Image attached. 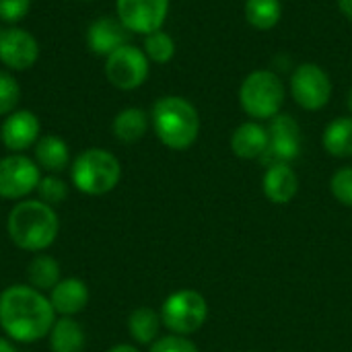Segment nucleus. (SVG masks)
Listing matches in <instances>:
<instances>
[{
	"instance_id": "1",
	"label": "nucleus",
	"mask_w": 352,
	"mask_h": 352,
	"mask_svg": "<svg viewBox=\"0 0 352 352\" xmlns=\"http://www.w3.org/2000/svg\"><path fill=\"white\" fill-rule=\"evenodd\" d=\"M56 311L41 291L29 285H12L0 293V328L14 342L31 344L50 336Z\"/></svg>"
},
{
	"instance_id": "2",
	"label": "nucleus",
	"mask_w": 352,
	"mask_h": 352,
	"mask_svg": "<svg viewBox=\"0 0 352 352\" xmlns=\"http://www.w3.org/2000/svg\"><path fill=\"white\" fill-rule=\"evenodd\" d=\"M6 231L16 248L25 252H43L56 241L60 219L54 206L41 200H23L8 212Z\"/></svg>"
},
{
	"instance_id": "3",
	"label": "nucleus",
	"mask_w": 352,
	"mask_h": 352,
	"mask_svg": "<svg viewBox=\"0 0 352 352\" xmlns=\"http://www.w3.org/2000/svg\"><path fill=\"white\" fill-rule=\"evenodd\" d=\"M151 124L157 138L171 151L190 148L200 136V113L192 101L179 95H165L151 109Z\"/></svg>"
},
{
	"instance_id": "4",
	"label": "nucleus",
	"mask_w": 352,
	"mask_h": 352,
	"mask_svg": "<svg viewBox=\"0 0 352 352\" xmlns=\"http://www.w3.org/2000/svg\"><path fill=\"white\" fill-rule=\"evenodd\" d=\"M285 101L287 87L283 78L268 68L250 72L239 85V105L254 122H270L283 111Z\"/></svg>"
},
{
	"instance_id": "5",
	"label": "nucleus",
	"mask_w": 352,
	"mask_h": 352,
	"mask_svg": "<svg viewBox=\"0 0 352 352\" xmlns=\"http://www.w3.org/2000/svg\"><path fill=\"white\" fill-rule=\"evenodd\" d=\"M72 184L87 196L109 194L122 177L118 157L105 148H87L72 163Z\"/></svg>"
},
{
	"instance_id": "6",
	"label": "nucleus",
	"mask_w": 352,
	"mask_h": 352,
	"mask_svg": "<svg viewBox=\"0 0 352 352\" xmlns=\"http://www.w3.org/2000/svg\"><path fill=\"white\" fill-rule=\"evenodd\" d=\"M332 78L316 62L299 64L289 78V93L293 101L305 111H320L332 99Z\"/></svg>"
},
{
	"instance_id": "7",
	"label": "nucleus",
	"mask_w": 352,
	"mask_h": 352,
	"mask_svg": "<svg viewBox=\"0 0 352 352\" xmlns=\"http://www.w3.org/2000/svg\"><path fill=\"white\" fill-rule=\"evenodd\" d=\"M208 316L206 299L192 289L177 291L169 295L161 307V322L167 330L177 336H188L198 332Z\"/></svg>"
},
{
	"instance_id": "8",
	"label": "nucleus",
	"mask_w": 352,
	"mask_h": 352,
	"mask_svg": "<svg viewBox=\"0 0 352 352\" xmlns=\"http://www.w3.org/2000/svg\"><path fill=\"white\" fill-rule=\"evenodd\" d=\"M151 72V60L132 43H126L105 58V76L120 91H134L142 87Z\"/></svg>"
},
{
	"instance_id": "9",
	"label": "nucleus",
	"mask_w": 352,
	"mask_h": 352,
	"mask_svg": "<svg viewBox=\"0 0 352 352\" xmlns=\"http://www.w3.org/2000/svg\"><path fill=\"white\" fill-rule=\"evenodd\" d=\"M266 130H268V146L260 161L266 167L278 163L291 165L301 155V144H303V132L299 122L293 116L280 111L276 118L268 122Z\"/></svg>"
},
{
	"instance_id": "10",
	"label": "nucleus",
	"mask_w": 352,
	"mask_h": 352,
	"mask_svg": "<svg viewBox=\"0 0 352 352\" xmlns=\"http://www.w3.org/2000/svg\"><path fill=\"white\" fill-rule=\"evenodd\" d=\"M39 179V165L29 157L14 153L0 159V198L21 200L37 190Z\"/></svg>"
},
{
	"instance_id": "11",
	"label": "nucleus",
	"mask_w": 352,
	"mask_h": 352,
	"mask_svg": "<svg viewBox=\"0 0 352 352\" xmlns=\"http://www.w3.org/2000/svg\"><path fill=\"white\" fill-rule=\"evenodd\" d=\"M116 14L130 33L148 35L163 29L169 0H116Z\"/></svg>"
},
{
	"instance_id": "12",
	"label": "nucleus",
	"mask_w": 352,
	"mask_h": 352,
	"mask_svg": "<svg viewBox=\"0 0 352 352\" xmlns=\"http://www.w3.org/2000/svg\"><path fill=\"white\" fill-rule=\"evenodd\" d=\"M39 58L37 39L21 27H0V62L10 70H29Z\"/></svg>"
},
{
	"instance_id": "13",
	"label": "nucleus",
	"mask_w": 352,
	"mask_h": 352,
	"mask_svg": "<svg viewBox=\"0 0 352 352\" xmlns=\"http://www.w3.org/2000/svg\"><path fill=\"white\" fill-rule=\"evenodd\" d=\"M39 118L29 109H14L0 128V140L10 153H23L39 140Z\"/></svg>"
},
{
	"instance_id": "14",
	"label": "nucleus",
	"mask_w": 352,
	"mask_h": 352,
	"mask_svg": "<svg viewBox=\"0 0 352 352\" xmlns=\"http://www.w3.org/2000/svg\"><path fill=\"white\" fill-rule=\"evenodd\" d=\"M128 29L116 16H99L87 29V45L95 56H109L128 43Z\"/></svg>"
},
{
	"instance_id": "15",
	"label": "nucleus",
	"mask_w": 352,
	"mask_h": 352,
	"mask_svg": "<svg viewBox=\"0 0 352 352\" xmlns=\"http://www.w3.org/2000/svg\"><path fill=\"white\" fill-rule=\"evenodd\" d=\"M229 144H231L233 155L243 161L262 159L268 146V130L260 122H254V120L243 122L233 130Z\"/></svg>"
},
{
	"instance_id": "16",
	"label": "nucleus",
	"mask_w": 352,
	"mask_h": 352,
	"mask_svg": "<svg viewBox=\"0 0 352 352\" xmlns=\"http://www.w3.org/2000/svg\"><path fill=\"white\" fill-rule=\"evenodd\" d=\"M264 196L272 204H289L299 190V177L295 169L289 163H278L266 167L264 179H262Z\"/></svg>"
},
{
	"instance_id": "17",
	"label": "nucleus",
	"mask_w": 352,
	"mask_h": 352,
	"mask_svg": "<svg viewBox=\"0 0 352 352\" xmlns=\"http://www.w3.org/2000/svg\"><path fill=\"white\" fill-rule=\"evenodd\" d=\"M50 303L62 318H74L89 303V287L80 278H62L50 291Z\"/></svg>"
},
{
	"instance_id": "18",
	"label": "nucleus",
	"mask_w": 352,
	"mask_h": 352,
	"mask_svg": "<svg viewBox=\"0 0 352 352\" xmlns=\"http://www.w3.org/2000/svg\"><path fill=\"white\" fill-rule=\"evenodd\" d=\"M148 124H151V118L146 116L144 109H140V107H126V109H122L113 118L111 132H113V136L120 142L134 144V142H138L146 134Z\"/></svg>"
},
{
	"instance_id": "19",
	"label": "nucleus",
	"mask_w": 352,
	"mask_h": 352,
	"mask_svg": "<svg viewBox=\"0 0 352 352\" xmlns=\"http://www.w3.org/2000/svg\"><path fill=\"white\" fill-rule=\"evenodd\" d=\"M35 163L52 173H60L68 167L70 163V151L68 144L54 134L41 136L35 142Z\"/></svg>"
},
{
	"instance_id": "20",
	"label": "nucleus",
	"mask_w": 352,
	"mask_h": 352,
	"mask_svg": "<svg viewBox=\"0 0 352 352\" xmlns=\"http://www.w3.org/2000/svg\"><path fill=\"white\" fill-rule=\"evenodd\" d=\"M85 344H87L85 330L74 318L56 320V324L50 332L52 352H82Z\"/></svg>"
},
{
	"instance_id": "21",
	"label": "nucleus",
	"mask_w": 352,
	"mask_h": 352,
	"mask_svg": "<svg viewBox=\"0 0 352 352\" xmlns=\"http://www.w3.org/2000/svg\"><path fill=\"white\" fill-rule=\"evenodd\" d=\"M324 148L336 159L352 157V116H340L332 120L322 136Z\"/></svg>"
},
{
	"instance_id": "22",
	"label": "nucleus",
	"mask_w": 352,
	"mask_h": 352,
	"mask_svg": "<svg viewBox=\"0 0 352 352\" xmlns=\"http://www.w3.org/2000/svg\"><path fill=\"white\" fill-rule=\"evenodd\" d=\"M243 16L250 27L258 31H270L283 19V2L280 0H245Z\"/></svg>"
},
{
	"instance_id": "23",
	"label": "nucleus",
	"mask_w": 352,
	"mask_h": 352,
	"mask_svg": "<svg viewBox=\"0 0 352 352\" xmlns=\"http://www.w3.org/2000/svg\"><path fill=\"white\" fill-rule=\"evenodd\" d=\"M27 280H29V287H33L41 293L52 291L62 280L60 264L56 262V258H52L47 254H37L27 266Z\"/></svg>"
},
{
	"instance_id": "24",
	"label": "nucleus",
	"mask_w": 352,
	"mask_h": 352,
	"mask_svg": "<svg viewBox=\"0 0 352 352\" xmlns=\"http://www.w3.org/2000/svg\"><path fill=\"white\" fill-rule=\"evenodd\" d=\"M161 316L151 307H138L128 318V332L138 344H153L159 336Z\"/></svg>"
},
{
	"instance_id": "25",
	"label": "nucleus",
	"mask_w": 352,
	"mask_h": 352,
	"mask_svg": "<svg viewBox=\"0 0 352 352\" xmlns=\"http://www.w3.org/2000/svg\"><path fill=\"white\" fill-rule=\"evenodd\" d=\"M142 52L146 54V58L151 62H155V64H167L175 56V39L167 31H163V29L153 31V33L144 35Z\"/></svg>"
},
{
	"instance_id": "26",
	"label": "nucleus",
	"mask_w": 352,
	"mask_h": 352,
	"mask_svg": "<svg viewBox=\"0 0 352 352\" xmlns=\"http://www.w3.org/2000/svg\"><path fill=\"white\" fill-rule=\"evenodd\" d=\"M21 101V87L10 72L0 70V116H8Z\"/></svg>"
},
{
	"instance_id": "27",
	"label": "nucleus",
	"mask_w": 352,
	"mask_h": 352,
	"mask_svg": "<svg viewBox=\"0 0 352 352\" xmlns=\"http://www.w3.org/2000/svg\"><path fill=\"white\" fill-rule=\"evenodd\" d=\"M37 194H39V200L50 204V206H56L60 202L66 200L68 196V186L64 179H60L58 175H47V177H41L39 179V186H37Z\"/></svg>"
},
{
	"instance_id": "28",
	"label": "nucleus",
	"mask_w": 352,
	"mask_h": 352,
	"mask_svg": "<svg viewBox=\"0 0 352 352\" xmlns=\"http://www.w3.org/2000/svg\"><path fill=\"white\" fill-rule=\"evenodd\" d=\"M330 192H332V196L340 204L351 206L352 208V165L338 169L332 175V179H330Z\"/></svg>"
},
{
	"instance_id": "29",
	"label": "nucleus",
	"mask_w": 352,
	"mask_h": 352,
	"mask_svg": "<svg viewBox=\"0 0 352 352\" xmlns=\"http://www.w3.org/2000/svg\"><path fill=\"white\" fill-rule=\"evenodd\" d=\"M31 0H0V21L14 25L27 16Z\"/></svg>"
},
{
	"instance_id": "30",
	"label": "nucleus",
	"mask_w": 352,
	"mask_h": 352,
	"mask_svg": "<svg viewBox=\"0 0 352 352\" xmlns=\"http://www.w3.org/2000/svg\"><path fill=\"white\" fill-rule=\"evenodd\" d=\"M151 352H198V349L186 336L173 334V336L157 338L151 346Z\"/></svg>"
},
{
	"instance_id": "31",
	"label": "nucleus",
	"mask_w": 352,
	"mask_h": 352,
	"mask_svg": "<svg viewBox=\"0 0 352 352\" xmlns=\"http://www.w3.org/2000/svg\"><path fill=\"white\" fill-rule=\"evenodd\" d=\"M336 4H338V8H340V12L352 21V0H336Z\"/></svg>"
},
{
	"instance_id": "32",
	"label": "nucleus",
	"mask_w": 352,
	"mask_h": 352,
	"mask_svg": "<svg viewBox=\"0 0 352 352\" xmlns=\"http://www.w3.org/2000/svg\"><path fill=\"white\" fill-rule=\"evenodd\" d=\"M107 352H138V349H134V346H130V344H118V346L109 349Z\"/></svg>"
},
{
	"instance_id": "33",
	"label": "nucleus",
	"mask_w": 352,
	"mask_h": 352,
	"mask_svg": "<svg viewBox=\"0 0 352 352\" xmlns=\"http://www.w3.org/2000/svg\"><path fill=\"white\" fill-rule=\"evenodd\" d=\"M0 352H16V351H14V346H12L8 340L0 338Z\"/></svg>"
},
{
	"instance_id": "34",
	"label": "nucleus",
	"mask_w": 352,
	"mask_h": 352,
	"mask_svg": "<svg viewBox=\"0 0 352 352\" xmlns=\"http://www.w3.org/2000/svg\"><path fill=\"white\" fill-rule=\"evenodd\" d=\"M346 109H349V116H352V87L346 93Z\"/></svg>"
},
{
	"instance_id": "35",
	"label": "nucleus",
	"mask_w": 352,
	"mask_h": 352,
	"mask_svg": "<svg viewBox=\"0 0 352 352\" xmlns=\"http://www.w3.org/2000/svg\"><path fill=\"white\" fill-rule=\"evenodd\" d=\"M85 2H91V0H85Z\"/></svg>"
}]
</instances>
